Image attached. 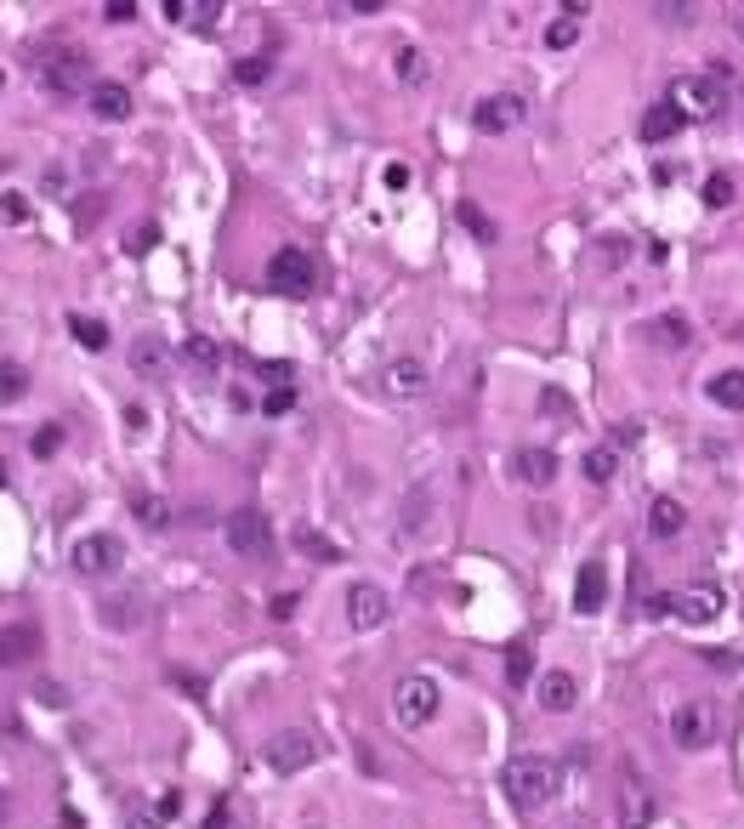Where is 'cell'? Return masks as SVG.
I'll use <instances>...</instances> for the list:
<instances>
[{
	"mask_svg": "<svg viewBox=\"0 0 744 829\" xmlns=\"http://www.w3.org/2000/svg\"><path fill=\"white\" fill-rule=\"evenodd\" d=\"M506 795H512V807L517 812H534V807H546L551 795H557V784H563V773H557V761L551 756H517V761H506Z\"/></svg>",
	"mask_w": 744,
	"mask_h": 829,
	"instance_id": "cell-1",
	"label": "cell"
},
{
	"mask_svg": "<svg viewBox=\"0 0 744 829\" xmlns=\"http://www.w3.org/2000/svg\"><path fill=\"white\" fill-rule=\"evenodd\" d=\"M722 97H727V91H722V80H716V74H676L671 91H665V103L682 114V125H688V120H710V114L722 108Z\"/></svg>",
	"mask_w": 744,
	"mask_h": 829,
	"instance_id": "cell-2",
	"label": "cell"
},
{
	"mask_svg": "<svg viewBox=\"0 0 744 829\" xmlns=\"http://www.w3.org/2000/svg\"><path fill=\"white\" fill-rule=\"evenodd\" d=\"M313 284H319V267H313V256L302 245H279L267 256V290H279V296H313Z\"/></svg>",
	"mask_w": 744,
	"mask_h": 829,
	"instance_id": "cell-3",
	"label": "cell"
},
{
	"mask_svg": "<svg viewBox=\"0 0 744 829\" xmlns=\"http://www.w3.org/2000/svg\"><path fill=\"white\" fill-rule=\"evenodd\" d=\"M438 705H443V693L432 676H404L392 688V716H398V727H426L438 716Z\"/></svg>",
	"mask_w": 744,
	"mask_h": 829,
	"instance_id": "cell-4",
	"label": "cell"
},
{
	"mask_svg": "<svg viewBox=\"0 0 744 829\" xmlns=\"http://www.w3.org/2000/svg\"><path fill=\"white\" fill-rule=\"evenodd\" d=\"M523 120H529V103L517 91H489V97L472 103V131H483V137H506Z\"/></svg>",
	"mask_w": 744,
	"mask_h": 829,
	"instance_id": "cell-5",
	"label": "cell"
},
{
	"mask_svg": "<svg viewBox=\"0 0 744 829\" xmlns=\"http://www.w3.org/2000/svg\"><path fill=\"white\" fill-rule=\"evenodd\" d=\"M69 563L86 574V580H103V574H120L125 563V540L120 534H86V540H74Z\"/></svg>",
	"mask_w": 744,
	"mask_h": 829,
	"instance_id": "cell-6",
	"label": "cell"
},
{
	"mask_svg": "<svg viewBox=\"0 0 744 829\" xmlns=\"http://www.w3.org/2000/svg\"><path fill=\"white\" fill-rule=\"evenodd\" d=\"M222 534H228V546L239 551V557H273V523H267L256 506H245V512H233L228 523H222Z\"/></svg>",
	"mask_w": 744,
	"mask_h": 829,
	"instance_id": "cell-7",
	"label": "cell"
},
{
	"mask_svg": "<svg viewBox=\"0 0 744 829\" xmlns=\"http://www.w3.org/2000/svg\"><path fill=\"white\" fill-rule=\"evenodd\" d=\"M86 80H91V63H86V52H74V46L40 63V86L52 91V97H80Z\"/></svg>",
	"mask_w": 744,
	"mask_h": 829,
	"instance_id": "cell-8",
	"label": "cell"
},
{
	"mask_svg": "<svg viewBox=\"0 0 744 829\" xmlns=\"http://www.w3.org/2000/svg\"><path fill=\"white\" fill-rule=\"evenodd\" d=\"M387 614H392V602L375 580H358L353 591H347V625H353V631H375V625H387Z\"/></svg>",
	"mask_w": 744,
	"mask_h": 829,
	"instance_id": "cell-9",
	"label": "cell"
},
{
	"mask_svg": "<svg viewBox=\"0 0 744 829\" xmlns=\"http://www.w3.org/2000/svg\"><path fill=\"white\" fill-rule=\"evenodd\" d=\"M671 739L682 744V750H705V744L716 739V710H710L705 699L682 705V710L671 716Z\"/></svg>",
	"mask_w": 744,
	"mask_h": 829,
	"instance_id": "cell-10",
	"label": "cell"
},
{
	"mask_svg": "<svg viewBox=\"0 0 744 829\" xmlns=\"http://www.w3.org/2000/svg\"><path fill=\"white\" fill-rule=\"evenodd\" d=\"M313 756H319V744L307 733H273L267 739V767L273 773H302V767H313Z\"/></svg>",
	"mask_w": 744,
	"mask_h": 829,
	"instance_id": "cell-11",
	"label": "cell"
},
{
	"mask_svg": "<svg viewBox=\"0 0 744 829\" xmlns=\"http://www.w3.org/2000/svg\"><path fill=\"white\" fill-rule=\"evenodd\" d=\"M426 364L421 358H392L387 370H381V392L387 398H398V404H409V398H426Z\"/></svg>",
	"mask_w": 744,
	"mask_h": 829,
	"instance_id": "cell-12",
	"label": "cell"
},
{
	"mask_svg": "<svg viewBox=\"0 0 744 829\" xmlns=\"http://www.w3.org/2000/svg\"><path fill=\"white\" fill-rule=\"evenodd\" d=\"M722 608H727V602H722V591H716V585H688V591H676V602H671V614L688 619V625H710Z\"/></svg>",
	"mask_w": 744,
	"mask_h": 829,
	"instance_id": "cell-13",
	"label": "cell"
},
{
	"mask_svg": "<svg viewBox=\"0 0 744 829\" xmlns=\"http://www.w3.org/2000/svg\"><path fill=\"white\" fill-rule=\"evenodd\" d=\"M512 472H517V483H529V489H546L551 477H557V455L551 449H534V443H523L512 455Z\"/></svg>",
	"mask_w": 744,
	"mask_h": 829,
	"instance_id": "cell-14",
	"label": "cell"
},
{
	"mask_svg": "<svg viewBox=\"0 0 744 829\" xmlns=\"http://www.w3.org/2000/svg\"><path fill=\"white\" fill-rule=\"evenodd\" d=\"M35 653H40V625L23 619V625H6V631H0V671H6V665H29Z\"/></svg>",
	"mask_w": 744,
	"mask_h": 829,
	"instance_id": "cell-15",
	"label": "cell"
},
{
	"mask_svg": "<svg viewBox=\"0 0 744 829\" xmlns=\"http://www.w3.org/2000/svg\"><path fill=\"white\" fill-rule=\"evenodd\" d=\"M91 114L108 120V125L131 120V86H120V80H97V86H91Z\"/></svg>",
	"mask_w": 744,
	"mask_h": 829,
	"instance_id": "cell-16",
	"label": "cell"
},
{
	"mask_svg": "<svg viewBox=\"0 0 744 829\" xmlns=\"http://www.w3.org/2000/svg\"><path fill=\"white\" fill-rule=\"evenodd\" d=\"M603 602H608V568L580 563V574H574V608H580V614H597Z\"/></svg>",
	"mask_w": 744,
	"mask_h": 829,
	"instance_id": "cell-17",
	"label": "cell"
},
{
	"mask_svg": "<svg viewBox=\"0 0 744 829\" xmlns=\"http://www.w3.org/2000/svg\"><path fill=\"white\" fill-rule=\"evenodd\" d=\"M534 699H540V710L563 716V710H574V699H580V682H574L568 671H546L540 676V688H534Z\"/></svg>",
	"mask_w": 744,
	"mask_h": 829,
	"instance_id": "cell-18",
	"label": "cell"
},
{
	"mask_svg": "<svg viewBox=\"0 0 744 829\" xmlns=\"http://www.w3.org/2000/svg\"><path fill=\"white\" fill-rule=\"evenodd\" d=\"M654 790L648 784H625V795H620V829H648L654 824Z\"/></svg>",
	"mask_w": 744,
	"mask_h": 829,
	"instance_id": "cell-19",
	"label": "cell"
},
{
	"mask_svg": "<svg viewBox=\"0 0 744 829\" xmlns=\"http://www.w3.org/2000/svg\"><path fill=\"white\" fill-rule=\"evenodd\" d=\"M682 523H688V512H682V500H671V494H659L654 506H648V534L654 540H676Z\"/></svg>",
	"mask_w": 744,
	"mask_h": 829,
	"instance_id": "cell-20",
	"label": "cell"
},
{
	"mask_svg": "<svg viewBox=\"0 0 744 829\" xmlns=\"http://www.w3.org/2000/svg\"><path fill=\"white\" fill-rule=\"evenodd\" d=\"M648 341H654V347H665V353H682V347L693 341V330H688V318H682V313H659L654 324H648Z\"/></svg>",
	"mask_w": 744,
	"mask_h": 829,
	"instance_id": "cell-21",
	"label": "cell"
},
{
	"mask_svg": "<svg viewBox=\"0 0 744 829\" xmlns=\"http://www.w3.org/2000/svg\"><path fill=\"white\" fill-rule=\"evenodd\" d=\"M676 131H682V114H676L671 103H654L648 114H642V142H671Z\"/></svg>",
	"mask_w": 744,
	"mask_h": 829,
	"instance_id": "cell-22",
	"label": "cell"
},
{
	"mask_svg": "<svg viewBox=\"0 0 744 829\" xmlns=\"http://www.w3.org/2000/svg\"><path fill=\"white\" fill-rule=\"evenodd\" d=\"M705 392H710V404H722V409H744V370H722V375H710V381H705Z\"/></svg>",
	"mask_w": 744,
	"mask_h": 829,
	"instance_id": "cell-23",
	"label": "cell"
},
{
	"mask_svg": "<svg viewBox=\"0 0 744 829\" xmlns=\"http://www.w3.org/2000/svg\"><path fill=\"white\" fill-rule=\"evenodd\" d=\"M165 358H171V353H165L160 336H137V341H131V370H137V375H160Z\"/></svg>",
	"mask_w": 744,
	"mask_h": 829,
	"instance_id": "cell-24",
	"label": "cell"
},
{
	"mask_svg": "<svg viewBox=\"0 0 744 829\" xmlns=\"http://www.w3.org/2000/svg\"><path fill=\"white\" fill-rule=\"evenodd\" d=\"M296 551H302V557H313V563H341V546L336 540H324L319 529H296Z\"/></svg>",
	"mask_w": 744,
	"mask_h": 829,
	"instance_id": "cell-25",
	"label": "cell"
},
{
	"mask_svg": "<svg viewBox=\"0 0 744 829\" xmlns=\"http://www.w3.org/2000/svg\"><path fill=\"white\" fill-rule=\"evenodd\" d=\"M216 0H205V6H188V0H165V18H177V23H194V29H211L216 23Z\"/></svg>",
	"mask_w": 744,
	"mask_h": 829,
	"instance_id": "cell-26",
	"label": "cell"
},
{
	"mask_svg": "<svg viewBox=\"0 0 744 829\" xmlns=\"http://www.w3.org/2000/svg\"><path fill=\"white\" fill-rule=\"evenodd\" d=\"M580 472H585V483H614V472H620V455H614V449H585Z\"/></svg>",
	"mask_w": 744,
	"mask_h": 829,
	"instance_id": "cell-27",
	"label": "cell"
},
{
	"mask_svg": "<svg viewBox=\"0 0 744 829\" xmlns=\"http://www.w3.org/2000/svg\"><path fill=\"white\" fill-rule=\"evenodd\" d=\"M142 619V597L137 591H125V597L103 602V625H114V631H125V625H137Z\"/></svg>",
	"mask_w": 744,
	"mask_h": 829,
	"instance_id": "cell-28",
	"label": "cell"
},
{
	"mask_svg": "<svg viewBox=\"0 0 744 829\" xmlns=\"http://www.w3.org/2000/svg\"><path fill=\"white\" fill-rule=\"evenodd\" d=\"M182 358H188L194 370H205V375H211L216 364H222V347H216L211 336H188V341H182Z\"/></svg>",
	"mask_w": 744,
	"mask_h": 829,
	"instance_id": "cell-29",
	"label": "cell"
},
{
	"mask_svg": "<svg viewBox=\"0 0 744 829\" xmlns=\"http://www.w3.org/2000/svg\"><path fill=\"white\" fill-rule=\"evenodd\" d=\"M69 330H74V341H80L86 353H103V347H108V330L97 324V318H86V313H74V318H69Z\"/></svg>",
	"mask_w": 744,
	"mask_h": 829,
	"instance_id": "cell-30",
	"label": "cell"
},
{
	"mask_svg": "<svg viewBox=\"0 0 744 829\" xmlns=\"http://www.w3.org/2000/svg\"><path fill=\"white\" fill-rule=\"evenodd\" d=\"M392 74H398L404 86H421V80H426V57L415 52V46H398V57H392Z\"/></svg>",
	"mask_w": 744,
	"mask_h": 829,
	"instance_id": "cell-31",
	"label": "cell"
},
{
	"mask_svg": "<svg viewBox=\"0 0 744 829\" xmlns=\"http://www.w3.org/2000/svg\"><path fill=\"white\" fill-rule=\"evenodd\" d=\"M455 216H461V228H466V233H478L483 245H495V222H489V216H483L478 205H472V199H461V211H455Z\"/></svg>",
	"mask_w": 744,
	"mask_h": 829,
	"instance_id": "cell-32",
	"label": "cell"
},
{
	"mask_svg": "<svg viewBox=\"0 0 744 829\" xmlns=\"http://www.w3.org/2000/svg\"><path fill=\"white\" fill-rule=\"evenodd\" d=\"M23 392H29V375L18 364H0V404H18Z\"/></svg>",
	"mask_w": 744,
	"mask_h": 829,
	"instance_id": "cell-33",
	"label": "cell"
},
{
	"mask_svg": "<svg viewBox=\"0 0 744 829\" xmlns=\"http://www.w3.org/2000/svg\"><path fill=\"white\" fill-rule=\"evenodd\" d=\"M267 74H273L267 57H239V63H233V80H239V86H262Z\"/></svg>",
	"mask_w": 744,
	"mask_h": 829,
	"instance_id": "cell-34",
	"label": "cell"
},
{
	"mask_svg": "<svg viewBox=\"0 0 744 829\" xmlns=\"http://www.w3.org/2000/svg\"><path fill=\"white\" fill-rule=\"evenodd\" d=\"M506 676H512V688H523V682L534 676V653L523 648V642H517V648L506 653Z\"/></svg>",
	"mask_w": 744,
	"mask_h": 829,
	"instance_id": "cell-35",
	"label": "cell"
},
{
	"mask_svg": "<svg viewBox=\"0 0 744 829\" xmlns=\"http://www.w3.org/2000/svg\"><path fill=\"white\" fill-rule=\"evenodd\" d=\"M137 517L148 523V529H165V523H171V506H165L160 494H142V500H137Z\"/></svg>",
	"mask_w": 744,
	"mask_h": 829,
	"instance_id": "cell-36",
	"label": "cell"
},
{
	"mask_svg": "<svg viewBox=\"0 0 744 829\" xmlns=\"http://www.w3.org/2000/svg\"><path fill=\"white\" fill-rule=\"evenodd\" d=\"M710 205V211H722V205H733V177H722V171H716V177L705 182V194H699Z\"/></svg>",
	"mask_w": 744,
	"mask_h": 829,
	"instance_id": "cell-37",
	"label": "cell"
},
{
	"mask_svg": "<svg viewBox=\"0 0 744 829\" xmlns=\"http://www.w3.org/2000/svg\"><path fill=\"white\" fill-rule=\"evenodd\" d=\"M0 216H6L12 228H23V222L35 216V205H29V199H23V194H0Z\"/></svg>",
	"mask_w": 744,
	"mask_h": 829,
	"instance_id": "cell-38",
	"label": "cell"
},
{
	"mask_svg": "<svg viewBox=\"0 0 744 829\" xmlns=\"http://www.w3.org/2000/svg\"><path fill=\"white\" fill-rule=\"evenodd\" d=\"M574 35H580V23H574V18H557V23L546 29V46H551V52H563V46H574Z\"/></svg>",
	"mask_w": 744,
	"mask_h": 829,
	"instance_id": "cell-39",
	"label": "cell"
},
{
	"mask_svg": "<svg viewBox=\"0 0 744 829\" xmlns=\"http://www.w3.org/2000/svg\"><path fill=\"white\" fill-rule=\"evenodd\" d=\"M290 409H296V387H273L262 398V415H290Z\"/></svg>",
	"mask_w": 744,
	"mask_h": 829,
	"instance_id": "cell-40",
	"label": "cell"
},
{
	"mask_svg": "<svg viewBox=\"0 0 744 829\" xmlns=\"http://www.w3.org/2000/svg\"><path fill=\"white\" fill-rule=\"evenodd\" d=\"M57 443H63V426H40V432H35V455L40 460L57 455Z\"/></svg>",
	"mask_w": 744,
	"mask_h": 829,
	"instance_id": "cell-41",
	"label": "cell"
},
{
	"mask_svg": "<svg viewBox=\"0 0 744 829\" xmlns=\"http://www.w3.org/2000/svg\"><path fill=\"white\" fill-rule=\"evenodd\" d=\"M699 659H705L710 671H733V665H739V659H733V653H727V648H705V653H699Z\"/></svg>",
	"mask_w": 744,
	"mask_h": 829,
	"instance_id": "cell-42",
	"label": "cell"
},
{
	"mask_svg": "<svg viewBox=\"0 0 744 829\" xmlns=\"http://www.w3.org/2000/svg\"><path fill=\"white\" fill-rule=\"evenodd\" d=\"M228 824H233V807H228V795H222L211 807V818H205V829H228Z\"/></svg>",
	"mask_w": 744,
	"mask_h": 829,
	"instance_id": "cell-43",
	"label": "cell"
},
{
	"mask_svg": "<svg viewBox=\"0 0 744 829\" xmlns=\"http://www.w3.org/2000/svg\"><path fill=\"white\" fill-rule=\"evenodd\" d=\"M103 18L108 23H131L137 18V6H131V0H114V6H103Z\"/></svg>",
	"mask_w": 744,
	"mask_h": 829,
	"instance_id": "cell-44",
	"label": "cell"
},
{
	"mask_svg": "<svg viewBox=\"0 0 744 829\" xmlns=\"http://www.w3.org/2000/svg\"><path fill=\"white\" fill-rule=\"evenodd\" d=\"M35 699H40V705H63V699H69V693H63V688H57V682H40V688H35Z\"/></svg>",
	"mask_w": 744,
	"mask_h": 829,
	"instance_id": "cell-45",
	"label": "cell"
},
{
	"mask_svg": "<svg viewBox=\"0 0 744 829\" xmlns=\"http://www.w3.org/2000/svg\"><path fill=\"white\" fill-rule=\"evenodd\" d=\"M148 245H160V233H154V228H137V233H131V250H137V256H142Z\"/></svg>",
	"mask_w": 744,
	"mask_h": 829,
	"instance_id": "cell-46",
	"label": "cell"
},
{
	"mask_svg": "<svg viewBox=\"0 0 744 829\" xmlns=\"http://www.w3.org/2000/svg\"><path fill=\"white\" fill-rule=\"evenodd\" d=\"M267 614H273V619H290V614H296V597H290V591H284V597H273V608H267Z\"/></svg>",
	"mask_w": 744,
	"mask_h": 829,
	"instance_id": "cell-47",
	"label": "cell"
},
{
	"mask_svg": "<svg viewBox=\"0 0 744 829\" xmlns=\"http://www.w3.org/2000/svg\"><path fill=\"white\" fill-rule=\"evenodd\" d=\"M171 682H177V688H188L199 699V693H205V682H199V676H188V671H171Z\"/></svg>",
	"mask_w": 744,
	"mask_h": 829,
	"instance_id": "cell-48",
	"label": "cell"
},
{
	"mask_svg": "<svg viewBox=\"0 0 744 829\" xmlns=\"http://www.w3.org/2000/svg\"><path fill=\"white\" fill-rule=\"evenodd\" d=\"M654 12H659L665 23H688V12H693V6H654Z\"/></svg>",
	"mask_w": 744,
	"mask_h": 829,
	"instance_id": "cell-49",
	"label": "cell"
},
{
	"mask_svg": "<svg viewBox=\"0 0 744 829\" xmlns=\"http://www.w3.org/2000/svg\"><path fill=\"white\" fill-rule=\"evenodd\" d=\"M671 602L676 597H648V619H665V614H671Z\"/></svg>",
	"mask_w": 744,
	"mask_h": 829,
	"instance_id": "cell-50",
	"label": "cell"
},
{
	"mask_svg": "<svg viewBox=\"0 0 744 829\" xmlns=\"http://www.w3.org/2000/svg\"><path fill=\"white\" fill-rule=\"evenodd\" d=\"M540 404H546L551 415H568V398H563V392H546V398H540Z\"/></svg>",
	"mask_w": 744,
	"mask_h": 829,
	"instance_id": "cell-51",
	"label": "cell"
},
{
	"mask_svg": "<svg viewBox=\"0 0 744 829\" xmlns=\"http://www.w3.org/2000/svg\"><path fill=\"white\" fill-rule=\"evenodd\" d=\"M387 188H409V165H392V171H387Z\"/></svg>",
	"mask_w": 744,
	"mask_h": 829,
	"instance_id": "cell-52",
	"label": "cell"
},
{
	"mask_svg": "<svg viewBox=\"0 0 744 829\" xmlns=\"http://www.w3.org/2000/svg\"><path fill=\"white\" fill-rule=\"evenodd\" d=\"M131 829H160V818L154 812H131Z\"/></svg>",
	"mask_w": 744,
	"mask_h": 829,
	"instance_id": "cell-53",
	"label": "cell"
},
{
	"mask_svg": "<svg viewBox=\"0 0 744 829\" xmlns=\"http://www.w3.org/2000/svg\"><path fill=\"white\" fill-rule=\"evenodd\" d=\"M733 35L744 40V6H739V12H733Z\"/></svg>",
	"mask_w": 744,
	"mask_h": 829,
	"instance_id": "cell-54",
	"label": "cell"
},
{
	"mask_svg": "<svg viewBox=\"0 0 744 829\" xmlns=\"http://www.w3.org/2000/svg\"><path fill=\"white\" fill-rule=\"evenodd\" d=\"M0 483H6V466H0Z\"/></svg>",
	"mask_w": 744,
	"mask_h": 829,
	"instance_id": "cell-55",
	"label": "cell"
}]
</instances>
